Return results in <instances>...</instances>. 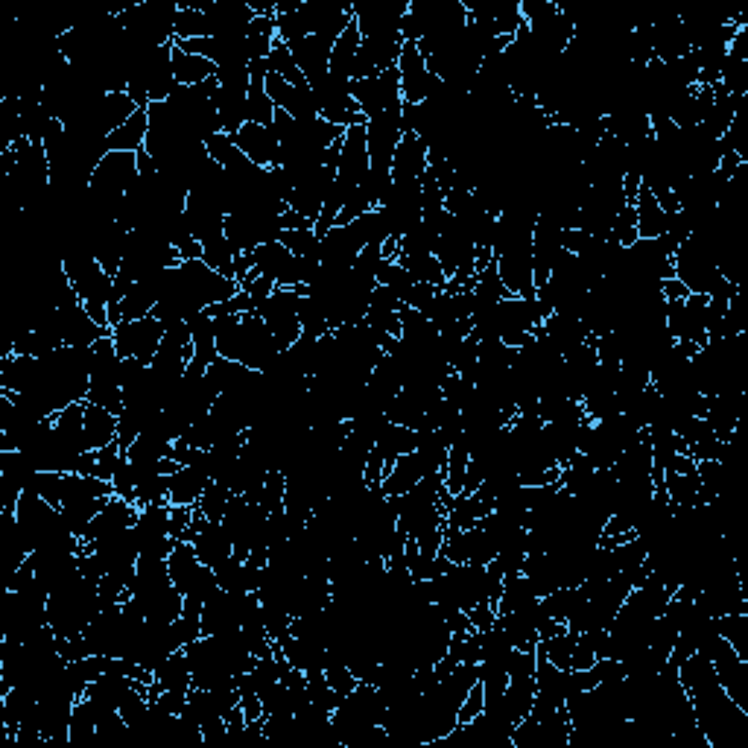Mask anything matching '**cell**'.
Masks as SVG:
<instances>
[{
	"mask_svg": "<svg viewBox=\"0 0 748 748\" xmlns=\"http://www.w3.org/2000/svg\"><path fill=\"white\" fill-rule=\"evenodd\" d=\"M673 275L690 290V293H699V296H711V290L725 278L716 266V258H713L708 249H702L696 240H684L678 246V252L673 255Z\"/></svg>",
	"mask_w": 748,
	"mask_h": 748,
	"instance_id": "6da1fadb",
	"label": "cell"
},
{
	"mask_svg": "<svg viewBox=\"0 0 748 748\" xmlns=\"http://www.w3.org/2000/svg\"><path fill=\"white\" fill-rule=\"evenodd\" d=\"M167 334V325L155 316H144V319H132V322H120L112 328V339L117 354L123 360H141L150 366L161 348V339Z\"/></svg>",
	"mask_w": 748,
	"mask_h": 748,
	"instance_id": "7a4b0ae2",
	"label": "cell"
},
{
	"mask_svg": "<svg viewBox=\"0 0 748 748\" xmlns=\"http://www.w3.org/2000/svg\"><path fill=\"white\" fill-rule=\"evenodd\" d=\"M182 275H185L187 299L193 301L196 310H208L211 304L234 299L240 293V281L214 272L205 261H185L182 263Z\"/></svg>",
	"mask_w": 748,
	"mask_h": 748,
	"instance_id": "3957f363",
	"label": "cell"
},
{
	"mask_svg": "<svg viewBox=\"0 0 748 748\" xmlns=\"http://www.w3.org/2000/svg\"><path fill=\"white\" fill-rule=\"evenodd\" d=\"M313 97H316L319 117L328 120L331 126L348 129V126L366 123V117L360 114V106L351 97V79H339V76L328 74L319 85H313Z\"/></svg>",
	"mask_w": 748,
	"mask_h": 748,
	"instance_id": "277c9868",
	"label": "cell"
},
{
	"mask_svg": "<svg viewBox=\"0 0 748 748\" xmlns=\"http://www.w3.org/2000/svg\"><path fill=\"white\" fill-rule=\"evenodd\" d=\"M299 299L301 296L296 287H293V290L275 287V293L255 307V313L266 322V328L272 331V337L278 339L281 348H290V345L301 337Z\"/></svg>",
	"mask_w": 748,
	"mask_h": 748,
	"instance_id": "5b68a950",
	"label": "cell"
},
{
	"mask_svg": "<svg viewBox=\"0 0 748 748\" xmlns=\"http://www.w3.org/2000/svg\"><path fill=\"white\" fill-rule=\"evenodd\" d=\"M398 74H401V97L410 106H421L442 88V79L427 68V59L415 41H404L398 56Z\"/></svg>",
	"mask_w": 748,
	"mask_h": 748,
	"instance_id": "8992f818",
	"label": "cell"
},
{
	"mask_svg": "<svg viewBox=\"0 0 748 748\" xmlns=\"http://www.w3.org/2000/svg\"><path fill=\"white\" fill-rule=\"evenodd\" d=\"M404 138L401 132V112H380L372 120H366V147L374 173H389L392 176V155L398 150V141Z\"/></svg>",
	"mask_w": 748,
	"mask_h": 748,
	"instance_id": "52a82bcc",
	"label": "cell"
},
{
	"mask_svg": "<svg viewBox=\"0 0 748 748\" xmlns=\"http://www.w3.org/2000/svg\"><path fill=\"white\" fill-rule=\"evenodd\" d=\"M369 170H372V161H369V147H366V123L348 126L342 135V152H339L337 167V187L342 190V196L351 187L363 185Z\"/></svg>",
	"mask_w": 748,
	"mask_h": 748,
	"instance_id": "ba28073f",
	"label": "cell"
},
{
	"mask_svg": "<svg viewBox=\"0 0 748 748\" xmlns=\"http://www.w3.org/2000/svg\"><path fill=\"white\" fill-rule=\"evenodd\" d=\"M135 521H138V506L114 494V497H109V503L97 512V518L88 524L85 535H82V547H91V544L106 541V538H112L123 529H132Z\"/></svg>",
	"mask_w": 748,
	"mask_h": 748,
	"instance_id": "9c48e42d",
	"label": "cell"
},
{
	"mask_svg": "<svg viewBox=\"0 0 748 748\" xmlns=\"http://www.w3.org/2000/svg\"><path fill=\"white\" fill-rule=\"evenodd\" d=\"M293 50V59L299 65V71L307 79V85H319L325 76L331 74V50H334V41L322 36H304L299 41L290 44Z\"/></svg>",
	"mask_w": 748,
	"mask_h": 748,
	"instance_id": "30bf717a",
	"label": "cell"
},
{
	"mask_svg": "<svg viewBox=\"0 0 748 748\" xmlns=\"http://www.w3.org/2000/svg\"><path fill=\"white\" fill-rule=\"evenodd\" d=\"M59 310V322H62V334H65V345H94L97 339L112 337V328H103L97 325L85 304L76 299L56 307Z\"/></svg>",
	"mask_w": 748,
	"mask_h": 748,
	"instance_id": "8fae6325",
	"label": "cell"
},
{
	"mask_svg": "<svg viewBox=\"0 0 748 748\" xmlns=\"http://www.w3.org/2000/svg\"><path fill=\"white\" fill-rule=\"evenodd\" d=\"M240 629V597L217 591L202 605V635H228Z\"/></svg>",
	"mask_w": 748,
	"mask_h": 748,
	"instance_id": "7c38bea8",
	"label": "cell"
},
{
	"mask_svg": "<svg viewBox=\"0 0 748 748\" xmlns=\"http://www.w3.org/2000/svg\"><path fill=\"white\" fill-rule=\"evenodd\" d=\"M237 150L243 152L252 164H258L263 170H272L278 164V141L269 132V126L261 123H246L237 135H231Z\"/></svg>",
	"mask_w": 748,
	"mask_h": 748,
	"instance_id": "4fadbf2b",
	"label": "cell"
},
{
	"mask_svg": "<svg viewBox=\"0 0 748 748\" xmlns=\"http://www.w3.org/2000/svg\"><path fill=\"white\" fill-rule=\"evenodd\" d=\"M427 155L430 147L415 132H407L392 155V182H418L427 173Z\"/></svg>",
	"mask_w": 748,
	"mask_h": 748,
	"instance_id": "5bb4252c",
	"label": "cell"
},
{
	"mask_svg": "<svg viewBox=\"0 0 748 748\" xmlns=\"http://www.w3.org/2000/svg\"><path fill=\"white\" fill-rule=\"evenodd\" d=\"M190 544H193L199 561L208 567H220L228 556H234V544H231L228 532L223 529V524H214V521H205L199 526V532Z\"/></svg>",
	"mask_w": 748,
	"mask_h": 748,
	"instance_id": "9a60e30c",
	"label": "cell"
},
{
	"mask_svg": "<svg viewBox=\"0 0 748 748\" xmlns=\"http://www.w3.org/2000/svg\"><path fill=\"white\" fill-rule=\"evenodd\" d=\"M208 483L214 480L205 468L182 465L176 474H170V506H196Z\"/></svg>",
	"mask_w": 748,
	"mask_h": 748,
	"instance_id": "2e32d148",
	"label": "cell"
},
{
	"mask_svg": "<svg viewBox=\"0 0 748 748\" xmlns=\"http://www.w3.org/2000/svg\"><path fill=\"white\" fill-rule=\"evenodd\" d=\"M541 334L550 339L561 354H570L576 345H582V342L591 339V334H588V328H585L582 319H576V316H561V313H553V316L544 319Z\"/></svg>",
	"mask_w": 748,
	"mask_h": 748,
	"instance_id": "e0dca14e",
	"label": "cell"
},
{
	"mask_svg": "<svg viewBox=\"0 0 748 748\" xmlns=\"http://www.w3.org/2000/svg\"><path fill=\"white\" fill-rule=\"evenodd\" d=\"M427 465L418 459V453H407V456H398V462L389 468L386 480H383V494L386 497H401L407 494L410 488H415L424 477H427Z\"/></svg>",
	"mask_w": 748,
	"mask_h": 748,
	"instance_id": "ac0fdd59",
	"label": "cell"
},
{
	"mask_svg": "<svg viewBox=\"0 0 748 748\" xmlns=\"http://www.w3.org/2000/svg\"><path fill=\"white\" fill-rule=\"evenodd\" d=\"M167 570H170L173 585H176V588L182 591V597H185L187 591L196 585V579L202 576L205 564L199 561L196 550H193V544H187V541H176L173 553L167 556Z\"/></svg>",
	"mask_w": 748,
	"mask_h": 748,
	"instance_id": "d6986e66",
	"label": "cell"
},
{
	"mask_svg": "<svg viewBox=\"0 0 748 748\" xmlns=\"http://www.w3.org/2000/svg\"><path fill=\"white\" fill-rule=\"evenodd\" d=\"M147 135H150V114L147 109H138L117 132L106 138V147L109 152H141L147 147Z\"/></svg>",
	"mask_w": 748,
	"mask_h": 748,
	"instance_id": "ffe728a7",
	"label": "cell"
},
{
	"mask_svg": "<svg viewBox=\"0 0 748 748\" xmlns=\"http://www.w3.org/2000/svg\"><path fill=\"white\" fill-rule=\"evenodd\" d=\"M112 442H117V415L85 401V445H88V450H103Z\"/></svg>",
	"mask_w": 748,
	"mask_h": 748,
	"instance_id": "44dd1931",
	"label": "cell"
},
{
	"mask_svg": "<svg viewBox=\"0 0 748 748\" xmlns=\"http://www.w3.org/2000/svg\"><path fill=\"white\" fill-rule=\"evenodd\" d=\"M635 211H637V237L640 240H655L667 231V214L661 211L658 199L652 190L640 187L635 199Z\"/></svg>",
	"mask_w": 748,
	"mask_h": 748,
	"instance_id": "7402d4cb",
	"label": "cell"
},
{
	"mask_svg": "<svg viewBox=\"0 0 748 748\" xmlns=\"http://www.w3.org/2000/svg\"><path fill=\"white\" fill-rule=\"evenodd\" d=\"M170 65H173V76L179 85H202L208 79H214L217 74V65L211 59H202V56H193L182 47L173 44V56H170Z\"/></svg>",
	"mask_w": 748,
	"mask_h": 748,
	"instance_id": "603a6c76",
	"label": "cell"
},
{
	"mask_svg": "<svg viewBox=\"0 0 748 748\" xmlns=\"http://www.w3.org/2000/svg\"><path fill=\"white\" fill-rule=\"evenodd\" d=\"M374 448L383 453L386 459V468H392L398 462V456H407V453H415L418 448V433L410 430V427H401V424H386L374 442Z\"/></svg>",
	"mask_w": 748,
	"mask_h": 748,
	"instance_id": "cb8c5ba5",
	"label": "cell"
},
{
	"mask_svg": "<svg viewBox=\"0 0 748 748\" xmlns=\"http://www.w3.org/2000/svg\"><path fill=\"white\" fill-rule=\"evenodd\" d=\"M363 44V36H360V27L357 21H351L342 36L334 41V50H331V74L339 76V79H351L354 82V59H357V50Z\"/></svg>",
	"mask_w": 748,
	"mask_h": 748,
	"instance_id": "d4e9b609",
	"label": "cell"
},
{
	"mask_svg": "<svg viewBox=\"0 0 748 748\" xmlns=\"http://www.w3.org/2000/svg\"><path fill=\"white\" fill-rule=\"evenodd\" d=\"M155 684L161 687V690H176V693H190V687H193V673H190V664H187V655L185 649H179V652H173V655H167L155 670Z\"/></svg>",
	"mask_w": 748,
	"mask_h": 748,
	"instance_id": "484cf974",
	"label": "cell"
},
{
	"mask_svg": "<svg viewBox=\"0 0 748 748\" xmlns=\"http://www.w3.org/2000/svg\"><path fill=\"white\" fill-rule=\"evenodd\" d=\"M407 272L412 275V281H421V284H433L439 290H445L448 284V275L442 269V263L436 255H398V261Z\"/></svg>",
	"mask_w": 748,
	"mask_h": 748,
	"instance_id": "4316f807",
	"label": "cell"
},
{
	"mask_svg": "<svg viewBox=\"0 0 748 748\" xmlns=\"http://www.w3.org/2000/svg\"><path fill=\"white\" fill-rule=\"evenodd\" d=\"M532 599H538V594H535V588L529 585L524 573L503 576V594H500V602H497V614H512V611L529 605Z\"/></svg>",
	"mask_w": 748,
	"mask_h": 748,
	"instance_id": "83f0119b",
	"label": "cell"
},
{
	"mask_svg": "<svg viewBox=\"0 0 748 748\" xmlns=\"http://www.w3.org/2000/svg\"><path fill=\"white\" fill-rule=\"evenodd\" d=\"M266 65H269V74H278L281 79H287L290 85H296V88H304V85H307V79H304V74L299 71V65H296V59H293L290 44H284L278 36L272 41V50H269V56H266Z\"/></svg>",
	"mask_w": 748,
	"mask_h": 748,
	"instance_id": "f1b7e54d",
	"label": "cell"
},
{
	"mask_svg": "<svg viewBox=\"0 0 748 748\" xmlns=\"http://www.w3.org/2000/svg\"><path fill=\"white\" fill-rule=\"evenodd\" d=\"M576 640H579L576 632L564 629L559 635L547 637V640H538L535 652H538L541 658H547L550 664H556L559 670H570V658H573V652H576Z\"/></svg>",
	"mask_w": 748,
	"mask_h": 748,
	"instance_id": "f546056e",
	"label": "cell"
},
{
	"mask_svg": "<svg viewBox=\"0 0 748 748\" xmlns=\"http://www.w3.org/2000/svg\"><path fill=\"white\" fill-rule=\"evenodd\" d=\"M234 258H237V252L231 249V243L225 240V234L211 237V240L202 243V261L208 263L214 272L225 275V278H234ZM234 281H237V278H234Z\"/></svg>",
	"mask_w": 748,
	"mask_h": 748,
	"instance_id": "4dcf8cb0",
	"label": "cell"
},
{
	"mask_svg": "<svg viewBox=\"0 0 748 748\" xmlns=\"http://www.w3.org/2000/svg\"><path fill=\"white\" fill-rule=\"evenodd\" d=\"M187 38H211V24H208V15L202 9H193V6H182L179 3L176 41H187Z\"/></svg>",
	"mask_w": 748,
	"mask_h": 748,
	"instance_id": "1f68e13d",
	"label": "cell"
},
{
	"mask_svg": "<svg viewBox=\"0 0 748 748\" xmlns=\"http://www.w3.org/2000/svg\"><path fill=\"white\" fill-rule=\"evenodd\" d=\"M284 497H287V477L281 471H266L261 491L252 503H258L263 512H281L284 509Z\"/></svg>",
	"mask_w": 748,
	"mask_h": 748,
	"instance_id": "d6a6232c",
	"label": "cell"
},
{
	"mask_svg": "<svg viewBox=\"0 0 748 748\" xmlns=\"http://www.w3.org/2000/svg\"><path fill=\"white\" fill-rule=\"evenodd\" d=\"M231 497H234V494L225 486H220V483H208V488L202 491V497H199V503H196V512H199L202 518L220 524L225 509H228V503H231Z\"/></svg>",
	"mask_w": 748,
	"mask_h": 748,
	"instance_id": "836d02e7",
	"label": "cell"
},
{
	"mask_svg": "<svg viewBox=\"0 0 748 748\" xmlns=\"http://www.w3.org/2000/svg\"><path fill=\"white\" fill-rule=\"evenodd\" d=\"M214 576H217V585L228 591V594H234V597H243V594H249V582H246V567H243V561L234 559V556H228V559L220 564V567H214Z\"/></svg>",
	"mask_w": 748,
	"mask_h": 748,
	"instance_id": "e575fe53",
	"label": "cell"
},
{
	"mask_svg": "<svg viewBox=\"0 0 748 748\" xmlns=\"http://www.w3.org/2000/svg\"><path fill=\"white\" fill-rule=\"evenodd\" d=\"M281 243L296 255V258H310V261H319V252H322V237L307 228V231H284L281 234Z\"/></svg>",
	"mask_w": 748,
	"mask_h": 748,
	"instance_id": "d590c367",
	"label": "cell"
},
{
	"mask_svg": "<svg viewBox=\"0 0 748 748\" xmlns=\"http://www.w3.org/2000/svg\"><path fill=\"white\" fill-rule=\"evenodd\" d=\"M611 237H614L623 249H629L632 243L640 240V237H637V211L632 202H626V205L617 211L614 225H611Z\"/></svg>",
	"mask_w": 748,
	"mask_h": 748,
	"instance_id": "8d00e7d4",
	"label": "cell"
},
{
	"mask_svg": "<svg viewBox=\"0 0 748 748\" xmlns=\"http://www.w3.org/2000/svg\"><path fill=\"white\" fill-rule=\"evenodd\" d=\"M325 678H328V684L337 690L339 696H348V693H354L357 690V678L351 673V667L345 664V661H325Z\"/></svg>",
	"mask_w": 748,
	"mask_h": 748,
	"instance_id": "74e56055",
	"label": "cell"
},
{
	"mask_svg": "<svg viewBox=\"0 0 748 748\" xmlns=\"http://www.w3.org/2000/svg\"><path fill=\"white\" fill-rule=\"evenodd\" d=\"M112 488H114V494H117V497H123V500L135 503V488H138V477H135V468H132V462L126 459V453H123V459H120V465H117V471H114Z\"/></svg>",
	"mask_w": 748,
	"mask_h": 748,
	"instance_id": "f35d334b",
	"label": "cell"
},
{
	"mask_svg": "<svg viewBox=\"0 0 748 748\" xmlns=\"http://www.w3.org/2000/svg\"><path fill=\"white\" fill-rule=\"evenodd\" d=\"M62 480H65V474H56V471H38L36 480H33V486L38 494L50 503V506H62Z\"/></svg>",
	"mask_w": 748,
	"mask_h": 748,
	"instance_id": "ab89813d",
	"label": "cell"
},
{
	"mask_svg": "<svg viewBox=\"0 0 748 748\" xmlns=\"http://www.w3.org/2000/svg\"><path fill=\"white\" fill-rule=\"evenodd\" d=\"M483 711H486V693H483V684L477 681V684L471 687V693L465 696V702H462V708L456 713V719H459V725H465V722H471L474 716H480Z\"/></svg>",
	"mask_w": 748,
	"mask_h": 748,
	"instance_id": "60d3db41",
	"label": "cell"
},
{
	"mask_svg": "<svg viewBox=\"0 0 748 748\" xmlns=\"http://www.w3.org/2000/svg\"><path fill=\"white\" fill-rule=\"evenodd\" d=\"M196 506H170V535L176 541H185L187 529L193 524Z\"/></svg>",
	"mask_w": 748,
	"mask_h": 748,
	"instance_id": "b9f144b4",
	"label": "cell"
},
{
	"mask_svg": "<svg viewBox=\"0 0 748 748\" xmlns=\"http://www.w3.org/2000/svg\"><path fill=\"white\" fill-rule=\"evenodd\" d=\"M281 225H284V231H307V228H313V220L310 217H304L299 211H284L281 214Z\"/></svg>",
	"mask_w": 748,
	"mask_h": 748,
	"instance_id": "7bdbcfd3",
	"label": "cell"
},
{
	"mask_svg": "<svg viewBox=\"0 0 748 748\" xmlns=\"http://www.w3.org/2000/svg\"><path fill=\"white\" fill-rule=\"evenodd\" d=\"M661 296H664V301L687 299V296H690V290H687L678 278H667V281H661Z\"/></svg>",
	"mask_w": 748,
	"mask_h": 748,
	"instance_id": "ee69618b",
	"label": "cell"
}]
</instances>
